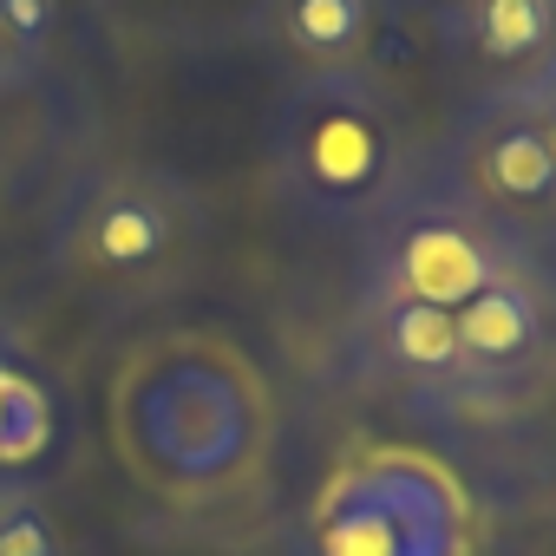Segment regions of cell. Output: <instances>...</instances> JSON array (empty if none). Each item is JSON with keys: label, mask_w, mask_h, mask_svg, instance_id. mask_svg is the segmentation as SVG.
Returning a JSON list of instances; mask_svg holds the SVG:
<instances>
[{"label": "cell", "mask_w": 556, "mask_h": 556, "mask_svg": "<svg viewBox=\"0 0 556 556\" xmlns=\"http://www.w3.org/2000/svg\"><path fill=\"white\" fill-rule=\"evenodd\" d=\"M465 380H471V426L517 419L556 393V255L523 249L491 289L452 308Z\"/></svg>", "instance_id": "7"}, {"label": "cell", "mask_w": 556, "mask_h": 556, "mask_svg": "<svg viewBox=\"0 0 556 556\" xmlns=\"http://www.w3.org/2000/svg\"><path fill=\"white\" fill-rule=\"evenodd\" d=\"M53 66H40L8 27H0V105H14V99H27V92H40V79H47Z\"/></svg>", "instance_id": "13"}, {"label": "cell", "mask_w": 556, "mask_h": 556, "mask_svg": "<svg viewBox=\"0 0 556 556\" xmlns=\"http://www.w3.org/2000/svg\"><path fill=\"white\" fill-rule=\"evenodd\" d=\"M400 0H255L249 27L289 73H367L387 53Z\"/></svg>", "instance_id": "10"}, {"label": "cell", "mask_w": 556, "mask_h": 556, "mask_svg": "<svg viewBox=\"0 0 556 556\" xmlns=\"http://www.w3.org/2000/svg\"><path fill=\"white\" fill-rule=\"evenodd\" d=\"M262 164L295 223L361 236L426 177L432 138L380 66L289 73L262 125Z\"/></svg>", "instance_id": "2"}, {"label": "cell", "mask_w": 556, "mask_h": 556, "mask_svg": "<svg viewBox=\"0 0 556 556\" xmlns=\"http://www.w3.org/2000/svg\"><path fill=\"white\" fill-rule=\"evenodd\" d=\"M308 556H471V504L419 452H361L321 484Z\"/></svg>", "instance_id": "5"}, {"label": "cell", "mask_w": 556, "mask_h": 556, "mask_svg": "<svg viewBox=\"0 0 556 556\" xmlns=\"http://www.w3.org/2000/svg\"><path fill=\"white\" fill-rule=\"evenodd\" d=\"M210 210L197 184L170 164H92L79 170L47 223V255L86 289L151 295L203 255Z\"/></svg>", "instance_id": "3"}, {"label": "cell", "mask_w": 556, "mask_h": 556, "mask_svg": "<svg viewBox=\"0 0 556 556\" xmlns=\"http://www.w3.org/2000/svg\"><path fill=\"white\" fill-rule=\"evenodd\" d=\"M0 556H79L53 497L14 471H0Z\"/></svg>", "instance_id": "12"}, {"label": "cell", "mask_w": 556, "mask_h": 556, "mask_svg": "<svg viewBox=\"0 0 556 556\" xmlns=\"http://www.w3.org/2000/svg\"><path fill=\"white\" fill-rule=\"evenodd\" d=\"M105 432L138 491L177 510H210L262 484L275 452V393L236 341L170 328L118 361Z\"/></svg>", "instance_id": "1"}, {"label": "cell", "mask_w": 556, "mask_h": 556, "mask_svg": "<svg viewBox=\"0 0 556 556\" xmlns=\"http://www.w3.org/2000/svg\"><path fill=\"white\" fill-rule=\"evenodd\" d=\"M523 255L504 229H491L445 177L426 164V177L354 236V295L387 302H426V308H465L478 289Z\"/></svg>", "instance_id": "4"}, {"label": "cell", "mask_w": 556, "mask_h": 556, "mask_svg": "<svg viewBox=\"0 0 556 556\" xmlns=\"http://www.w3.org/2000/svg\"><path fill=\"white\" fill-rule=\"evenodd\" d=\"M341 354H348V374L361 387L387 393L393 406H406L432 426H471V380H465L452 308L354 295Z\"/></svg>", "instance_id": "8"}, {"label": "cell", "mask_w": 556, "mask_h": 556, "mask_svg": "<svg viewBox=\"0 0 556 556\" xmlns=\"http://www.w3.org/2000/svg\"><path fill=\"white\" fill-rule=\"evenodd\" d=\"M426 8H445V0H426Z\"/></svg>", "instance_id": "15"}, {"label": "cell", "mask_w": 556, "mask_h": 556, "mask_svg": "<svg viewBox=\"0 0 556 556\" xmlns=\"http://www.w3.org/2000/svg\"><path fill=\"white\" fill-rule=\"evenodd\" d=\"M53 445H60V393L14 334H0V471L34 478Z\"/></svg>", "instance_id": "11"}, {"label": "cell", "mask_w": 556, "mask_h": 556, "mask_svg": "<svg viewBox=\"0 0 556 556\" xmlns=\"http://www.w3.org/2000/svg\"><path fill=\"white\" fill-rule=\"evenodd\" d=\"M432 40L458 99L530 92L556 66V0H445L432 8Z\"/></svg>", "instance_id": "9"}, {"label": "cell", "mask_w": 556, "mask_h": 556, "mask_svg": "<svg viewBox=\"0 0 556 556\" xmlns=\"http://www.w3.org/2000/svg\"><path fill=\"white\" fill-rule=\"evenodd\" d=\"M523 99H530V112L543 118V131H549V144H556V66H549V73H543Z\"/></svg>", "instance_id": "14"}, {"label": "cell", "mask_w": 556, "mask_h": 556, "mask_svg": "<svg viewBox=\"0 0 556 556\" xmlns=\"http://www.w3.org/2000/svg\"><path fill=\"white\" fill-rule=\"evenodd\" d=\"M432 164L491 229L556 255V144L523 92L458 99Z\"/></svg>", "instance_id": "6"}]
</instances>
